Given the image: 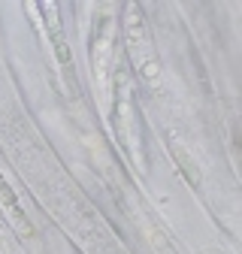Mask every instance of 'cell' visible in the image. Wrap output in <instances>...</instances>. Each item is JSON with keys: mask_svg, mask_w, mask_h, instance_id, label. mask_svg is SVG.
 <instances>
[{"mask_svg": "<svg viewBox=\"0 0 242 254\" xmlns=\"http://www.w3.org/2000/svg\"><path fill=\"white\" fill-rule=\"evenodd\" d=\"M40 9H43L46 27H49V34H52V43H55V52H58L60 67L70 70V49L64 43V30H60V21H58V6L55 3H40Z\"/></svg>", "mask_w": 242, "mask_h": 254, "instance_id": "6da1fadb", "label": "cell"}]
</instances>
